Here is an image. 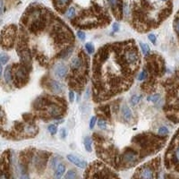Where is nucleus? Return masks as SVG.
Listing matches in <instances>:
<instances>
[{
  "mask_svg": "<svg viewBox=\"0 0 179 179\" xmlns=\"http://www.w3.org/2000/svg\"><path fill=\"white\" fill-rule=\"evenodd\" d=\"M162 1H168V0H162Z\"/></svg>",
  "mask_w": 179,
  "mask_h": 179,
  "instance_id": "nucleus-40",
  "label": "nucleus"
},
{
  "mask_svg": "<svg viewBox=\"0 0 179 179\" xmlns=\"http://www.w3.org/2000/svg\"><path fill=\"white\" fill-rule=\"evenodd\" d=\"M83 66V62L81 57H75L71 61V68L73 71H80Z\"/></svg>",
  "mask_w": 179,
  "mask_h": 179,
  "instance_id": "nucleus-10",
  "label": "nucleus"
},
{
  "mask_svg": "<svg viewBox=\"0 0 179 179\" xmlns=\"http://www.w3.org/2000/svg\"><path fill=\"white\" fill-rule=\"evenodd\" d=\"M98 126L99 128H101V129H105L106 126H107V124H106V122L104 120H102V119H100V120L98 121Z\"/></svg>",
  "mask_w": 179,
  "mask_h": 179,
  "instance_id": "nucleus-32",
  "label": "nucleus"
},
{
  "mask_svg": "<svg viewBox=\"0 0 179 179\" xmlns=\"http://www.w3.org/2000/svg\"><path fill=\"white\" fill-rule=\"evenodd\" d=\"M113 30H114V31H117L119 30V25H118V23H115L113 24Z\"/></svg>",
  "mask_w": 179,
  "mask_h": 179,
  "instance_id": "nucleus-38",
  "label": "nucleus"
},
{
  "mask_svg": "<svg viewBox=\"0 0 179 179\" xmlns=\"http://www.w3.org/2000/svg\"><path fill=\"white\" fill-rule=\"evenodd\" d=\"M141 98L142 96H139V95H134L132 98H131V103L132 105H136L138 102H140L141 100Z\"/></svg>",
  "mask_w": 179,
  "mask_h": 179,
  "instance_id": "nucleus-23",
  "label": "nucleus"
},
{
  "mask_svg": "<svg viewBox=\"0 0 179 179\" xmlns=\"http://www.w3.org/2000/svg\"><path fill=\"white\" fill-rule=\"evenodd\" d=\"M65 179H76V172L75 170H69L65 174Z\"/></svg>",
  "mask_w": 179,
  "mask_h": 179,
  "instance_id": "nucleus-19",
  "label": "nucleus"
},
{
  "mask_svg": "<svg viewBox=\"0 0 179 179\" xmlns=\"http://www.w3.org/2000/svg\"><path fill=\"white\" fill-rule=\"evenodd\" d=\"M135 176L137 179H158L156 178V171L153 167L148 165L142 166L141 168H139Z\"/></svg>",
  "mask_w": 179,
  "mask_h": 179,
  "instance_id": "nucleus-1",
  "label": "nucleus"
},
{
  "mask_svg": "<svg viewBox=\"0 0 179 179\" xmlns=\"http://www.w3.org/2000/svg\"><path fill=\"white\" fill-rule=\"evenodd\" d=\"M72 52H73V49L72 48H68V49H65L63 52H61V54L59 55L58 57H61V58H66V57H68L72 54Z\"/></svg>",
  "mask_w": 179,
  "mask_h": 179,
  "instance_id": "nucleus-17",
  "label": "nucleus"
},
{
  "mask_svg": "<svg viewBox=\"0 0 179 179\" xmlns=\"http://www.w3.org/2000/svg\"><path fill=\"white\" fill-rule=\"evenodd\" d=\"M137 160H138L137 154L135 153V151H132V150L125 151L122 156L123 162L127 166L134 165L137 162Z\"/></svg>",
  "mask_w": 179,
  "mask_h": 179,
  "instance_id": "nucleus-3",
  "label": "nucleus"
},
{
  "mask_svg": "<svg viewBox=\"0 0 179 179\" xmlns=\"http://www.w3.org/2000/svg\"><path fill=\"white\" fill-rule=\"evenodd\" d=\"M50 164H51L52 168L57 169V168L58 167L59 165H60V160H59V158L56 157V158H53V160H51Z\"/></svg>",
  "mask_w": 179,
  "mask_h": 179,
  "instance_id": "nucleus-20",
  "label": "nucleus"
},
{
  "mask_svg": "<svg viewBox=\"0 0 179 179\" xmlns=\"http://www.w3.org/2000/svg\"><path fill=\"white\" fill-rule=\"evenodd\" d=\"M175 158H176V162L179 164V145H178L177 148L175 150Z\"/></svg>",
  "mask_w": 179,
  "mask_h": 179,
  "instance_id": "nucleus-33",
  "label": "nucleus"
},
{
  "mask_svg": "<svg viewBox=\"0 0 179 179\" xmlns=\"http://www.w3.org/2000/svg\"><path fill=\"white\" fill-rule=\"evenodd\" d=\"M69 100L71 102H74L75 100V93H74V91H72V90L69 91Z\"/></svg>",
  "mask_w": 179,
  "mask_h": 179,
  "instance_id": "nucleus-35",
  "label": "nucleus"
},
{
  "mask_svg": "<svg viewBox=\"0 0 179 179\" xmlns=\"http://www.w3.org/2000/svg\"><path fill=\"white\" fill-rule=\"evenodd\" d=\"M175 29H176V32L179 34V18H177L175 21Z\"/></svg>",
  "mask_w": 179,
  "mask_h": 179,
  "instance_id": "nucleus-36",
  "label": "nucleus"
},
{
  "mask_svg": "<svg viewBox=\"0 0 179 179\" xmlns=\"http://www.w3.org/2000/svg\"><path fill=\"white\" fill-rule=\"evenodd\" d=\"M19 56L24 65H29L31 62V55L28 49H23L19 52Z\"/></svg>",
  "mask_w": 179,
  "mask_h": 179,
  "instance_id": "nucleus-9",
  "label": "nucleus"
},
{
  "mask_svg": "<svg viewBox=\"0 0 179 179\" xmlns=\"http://www.w3.org/2000/svg\"><path fill=\"white\" fill-rule=\"evenodd\" d=\"M77 36L79 37V39H81V41H83V39H85V34H84V32L81 31H79L77 32Z\"/></svg>",
  "mask_w": 179,
  "mask_h": 179,
  "instance_id": "nucleus-34",
  "label": "nucleus"
},
{
  "mask_svg": "<svg viewBox=\"0 0 179 179\" xmlns=\"http://www.w3.org/2000/svg\"><path fill=\"white\" fill-rule=\"evenodd\" d=\"M18 174H19L20 179H30L29 175L27 173V170H26V168L22 164H20L18 167Z\"/></svg>",
  "mask_w": 179,
  "mask_h": 179,
  "instance_id": "nucleus-14",
  "label": "nucleus"
},
{
  "mask_svg": "<svg viewBox=\"0 0 179 179\" xmlns=\"http://www.w3.org/2000/svg\"><path fill=\"white\" fill-rule=\"evenodd\" d=\"M61 135H62V137H63V138H65V135H66L65 130H64V129H62V130H61Z\"/></svg>",
  "mask_w": 179,
  "mask_h": 179,
  "instance_id": "nucleus-39",
  "label": "nucleus"
},
{
  "mask_svg": "<svg viewBox=\"0 0 179 179\" xmlns=\"http://www.w3.org/2000/svg\"><path fill=\"white\" fill-rule=\"evenodd\" d=\"M84 147L87 151H89V152L91 151V140L90 137H86L84 139Z\"/></svg>",
  "mask_w": 179,
  "mask_h": 179,
  "instance_id": "nucleus-18",
  "label": "nucleus"
},
{
  "mask_svg": "<svg viewBox=\"0 0 179 179\" xmlns=\"http://www.w3.org/2000/svg\"><path fill=\"white\" fill-rule=\"evenodd\" d=\"M48 129H49V131L50 132V134H51L52 135L56 134V132H57V128L56 125H54V124H50V125H49Z\"/></svg>",
  "mask_w": 179,
  "mask_h": 179,
  "instance_id": "nucleus-29",
  "label": "nucleus"
},
{
  "mask_svg": "<svg viewBox=\"0 0 179 179\" xmlns=\"http://www.w3.org/2000/svg\"><path fill=\"white\" fill-rule=\"evenodd\" d=\"M158 134L160 135H162V136H165V135H167L168 134V129L167 127H165V126H162L160 127V129H158Z\"/></svg>",
  "mask_w": 179,
  "mask_h": 179,
  "instance_id": "nucleus-26",
  "label": "nucleus"
},
{
  "mask_svg": "<svg viewBox=\"0 0 179 179\" xmlns=\"http://www.w3.org/2000/svg\"><path fill=\"white\" fill-rule=\"evenodd\" d=\"M96 121H97L96 116H92L90 118V129H93V127L95 126V124H96Z\"/></svg>",
  "mask_w": 179,
  "mask_h": 179,
  "instance_id": "nucleus-31",
  "label": "nucleus"
},
{
  "mask_svg": "<svg viewBox=\"0 0 179 179\" xmlns=\"http://www.w3.org/2000/svg\"><path fill=\"white\" fill-rule=\"evenodd\" d=\"M122 115H123V117H124V119L125 121H130L132 119V110L125 105L122 107Z\"/></svg>",
  "mask_w": 179,
  "mask_h": 179,
  "instance_id": "nucleus-12",
  "label": "nucleus"
},
{
  "mask_svg": "<svg viewBox=\"0 0 179 179\" xmlns=\"http://www.w3.org/2000/svg\"><path fill=\"white\" fill-rule=\"evenodd\" d=\"M55 74L57 77L59 78H64L66 76V75H67L68 73V67L66 66L65 64H58L56 67H55Z\"/></svg>",
  "mask_w": 179,
  "mask_h": 179,
  "instance_id": "nucleus-6",
  "label": "nucleus"
},
{
  "mask_svg": "<svg viewBox=\"0 0 179 179\" xmlns=\"http://www.w3.org/2000/svg\"><path fill=\"white\" fill-rule=\"evenodd\" d=\"M28 73L24 66H19L15 70V81L17 83L22 84V82L26 83L28 79Z\"/></svg>",
  "mask_w": 179,
  "mask_h": 179,
  "instance_id": "nucleus-4",
  "label": "nucleus"
},
{
  "mask_svg": "<svg viewBox=\"0 0 179 179\" xmlns=\"http://www.w3.org/2000/svg\"><path fill=\"white\" fill-rule=\"evenodd\" d=\"M85 49H86V50H87V52L89 53V54H92V53L94 52L93 45H92L91 43H90V42L85 44Z\"/></svg>",
  "mask_w": 179,
  "mask_h": 179,
  "instance_id": "nucleus-24",
  "label": "nucleus"
},
{
  "mask_svg": "<svg viewBox=\"0 0 179 179\" xmlns=\"http://www.w3.org/2000/svg\"><path fill=\"white\" fill-rule=\"evenodd\" d=\"M66 15H67V17L69 19H72L74 18L75 15V7H70L67 11V13H66Z\"/></svg>",
  "mask_w": 179,
  "mask_h": 179,
  "instance_id": "nucleus-22",
  "label": "nucleus"
},
{
  "mask_svg": "<svg viewBox=\"0 0 179 179\" xmlns=\"http://www.w3.org/2000/svg\"><path fill=\"white\" fill-rule=\"evenodd\" d=\"M49 86H50L51 90L54 91L55 93H61L63 91V85L57 81H54V80L50 81Z\"/></svg>",
  "mask_w": 179,
  "mask_h": 179,
  "instance_id": "nucleus-11",
  "label": "nucleus"
},
{
  "mask_svg": "<svg viewBox=\"0 0 179 179\" xmlns=\"http://www.w3.org/2000/svg\"><path fill=\"white\" fill-rule=\"evenodd\" d=\"M48 114L51 116H58L63 113V109L56 104H50L48 107Z\"/></svg>",
  "mask_w": 179,
  "mask_h": 179,
  "instance_id": "nucleus-7",
  "label": "nucleus"
},
{
  "mask_svg": "<svg viewBox=\"0 0 179 179\" xmlns=\"http://www.w3.org/2000/svg\"><path fill=\"white\" fill-rule=\"evenodd\" d=\"M67 160L80 168H85L86 166H87V163H86L85 161H83V160H81V158H79L78 157H76L75 155H71V154L67 155Z\"/></svg>",
  "mask_w": 179,
  "mask_h": 179,
  "instance_id": "nucleus-8",
  "label": "nucleus"
},
{
  "mask_svg": "<svg viewBox=\"0 0 179 179\" xmlns=\"http://www.w3.org/2000/svg\"><path fill=\"white\" fill-rule=\"evenodd\" d=\"M140 45H141V49L142 50V53L144 55H147L149 53V51H150V49L148 47V45L145 44V43H141Z\"/></svg>",
  "mask_w": 179,
  "mask_h": 179,
  "instance_id": "nucleus-27",
  "label": "nucleus"
},
{
  "mask_svg": "<svg viewBox=\"0 0 179 179\" xmlns=\"http://www.w3.org/2000/svg\"><path fill=\"white\" fill-rule=\"evenodd\" d=\"M4 78L5 82L7 83H10L11 81H12V74H11V65L7 66L4 73Z\"/></svg>",
  "mask_w": 179,
  "mask_h": 179,
  "instance_id": "nucleus-16",
  "label": "nucleus"
},
{
  "mask_svg": "<svg viewBox=\"0 0 179 179\" xmlns=\"http://www.w3.org/2000/svg\"><path fill=\"white\" fill-rule=\"evenodd\" d=\"M146 77H147V73H146V71L145 70H143L140 75H139V76H138V80L139 81H143V80H145V79H146Z\"/></svg>",
  "mask_w": 179,
  "mask_h": 179,
  "instance_id": "nucleus-30",
  "label": "nucleus"
},
{
  "mask_svg": "<svg viewBox=\"0 0 179 179\" xmlns=\"http://www.w3.org/2000/svg\"><path fill=\"white\" fill-rule=\"evenodd\" d=\"M14 42V30H6L2 33V43L5 46H12Z\"/></svg>",
  "mask_w": 179,
  "mask_h": 179,
  "instance_id": "nucleus-5",
  "label": "nucleus"
},
{
  "mask_svg": "<svg viewBox=\"0 0 179 179\" xmlns=\"http://www.w3.org/2000/svg\"><path fill=\"white\" fill-rule=\"evenodd\" d=\"M108 1L114 12H120V2H119V0H108Z\"/></svg>",
  "mask_w": 179,
  "mask_h": 179,
  "instance_id": "nucleus-15",
  "label": "nucleus"
},
{
  "mask_svg": "<svg viewBox=\"0 0 179 179\" xmlns=\"http://www.w3.org/2000/svg\"><path fill=\"white\" fill-rule=\"evenodd\" d=\"M65 166L63 164H60L57 168L55 174H54V179H61V177L63 176V175L65 174Z\"/></svg>",
  "mask_w": 179,
  "mask_h": 179,
  "instance_id": "nucleus-13",
  "label": "nucleus"
},
{
  "mask_svg": "<svg viewBox=\"0 0 179 179\" xmlns=\"http://www.w3.org/2000/svg\"><path fill=\"white\" fill-rule=\"evenodd\" d=\"M160 96L158 95V94H155V95H151V96H149L147 98V100L148 101H151V102H156L158 101V99H160Z\"/></svg>",
  "mask_w": 179,
  "mask_h": 179,
  "instance_id": "nucleus-25",
  "label": "nucleus"
},
{
  "mask_svg": "<svg viewBox=\"0 0 179 179\" xmlns=\"http://www.w3.org/2000/svg\"><path fill=\"white\" fill-rule=\"evenodd\" d=\"M0 61H1V65H5L6 63H7L8 61V57L7 55L4 54V53H2L1 55H0Z\"/></svg>",
  "mask_w": 179,
  "mask_h": 179,
  "instance_id": "nucleus-28",
  "label": "nucleus"
},
{
  "mask_svg": "<svg viewBox=\"0 0 179 179\" xmlns=\"http://www.w3.org/2000/svg\"><path fill=\"white\" fill-rule=\"evenodd\" d=\"M149 39L153 44H155V42H156V36L154 34H150L149 35Z\"/></svg>",
  "mask_w": 179,
  "mask_h": 179,
  "instance_id": "nucleus-37",
  "label": "nucleus"
},
{
  "mask_svg": "<svg viewBox=\"0 0 179 179\" xmlns=\"http://www.w3.org/2000/svg\"><path fill=\"white\" fill-rule=\"evenodd\" d=\"M124 58L127 65H135L139 62V54L138 50L134 47H130L127 48L124 50Z\"/></svg>",
  "mask_w": 179,
  "mask_h": 179,
  "instance_id": "nucleus-2",
  "label": "nucleus"
},
{
  "mask_svg": "<svg viewBox=\"0 0 179 179\" xmlns=\"http://www.w3.org/2000/svg\"><path fill=\"white\" fill-rule=\"evenodd\" d=\"M71 0H57V4L59 7H65V5H67L70 3Z\"/></svg>",
  "mask_w": 179,
  "mask_h": 179,
  "instance_id": "nucleus-21",
  "label": "nucleus"
}]
</instances>
